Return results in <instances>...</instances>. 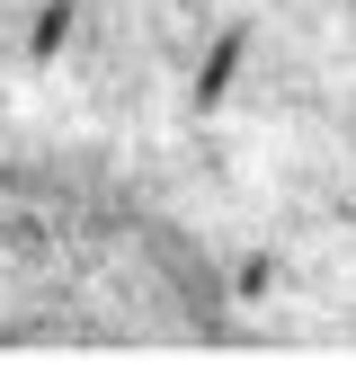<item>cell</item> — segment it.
<instances>
[{
  "instance_id": "obj_1",
  "label": "cell",
  "mask_w": 356,
  "mask_h": 365,
  "mask_svg": "<svg viewBox=\"0 0 356 365\" xmlns=\"http://www.w3.org/2000/svg\"><path fill=\"white\" fill-rule=\"evenodd\" d=\"M63 27H71V9H63V0H53V9H45V18H36V45H45V53H53V45H63Z\"/></svg>"
}]
</instances>
